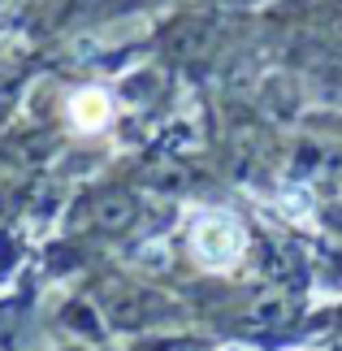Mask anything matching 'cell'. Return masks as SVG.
Masks as SVG:
<instances>
[{"label":"cell","mask_w":342,"mask_h":351,"mask_svg":"<svg viewBox=\"0 0 342 351\" xmlns=\"http://www.w3.org/2000/svg\"><path fill=\"white\" fill-rule=\"evenodd\" d=\"M191 247H195V256L204 265L225 269L243 256V226L234 217H225V213H212V217H204L191 230Z\"/></svg>","instance_id":"6da1fadb"},{"label":"cell","mask_w":342,"mask_h":351,"mask_svg":"<svg viewBox=\"0 0 342 351\" xmlns=\"http://www.w3.org/2000/svg\"><path fill=\"white\" fill-rule=\"evenodd\" d=\"M70 117H74V126H83V130H100L108 117H113V104H108L104 91H78L74 104H70Z\"/></svg>","instance_id":"7a4b0ae2"}]
</instances>
